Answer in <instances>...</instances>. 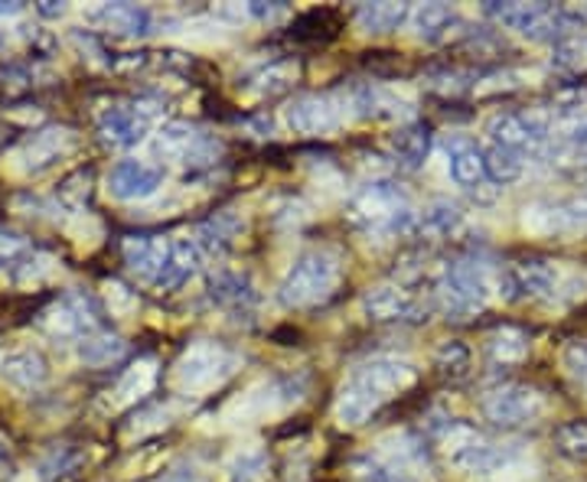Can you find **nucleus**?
Wrapping results in <instances>:
<instances>
[{
  "label": "nucleus",
  "instance_id": "nucleus-14",
  "mask_svg": "<svg viewBox=\"0 0 587 482\" xmlns=\"http://www.w3.org/2000/svg\"><path fill=\"white\" fill-rule=\"evenodd\" d=\"M105 187L121 202H141L163 187V170L153 163H145V160H121L111 167Z\"/></svg>",
  "mask_w": 587,
  "mask_h": 482
},
{
  "label": "nucleus",
  "instance_id": "nucleus-15",
  "mask_svg": "<svg viewBox=\"0 0 587 482\" xmlns=\"http://www.w3.org/2000/svg\"><path fill=\"white\" fill-rule=\"evenodd\" d=\"M98 134L108 147L128 150L150 134V114L141 104H115L98 118Z\"/></svg>",
  "mask_w": 587,
  "mask_h": 482
},
{
  "label": "nucleus",
  "instance_id": "nucleus-38",
  "mask_svg": "<svg viewBox=\"0 0 587 482\" xmlns=\"http://www.w3.org/2000/svg\"><path fill=\"white\" fill-rule=\"evenodd\" d=\"M294 76H297V69L288 66V62H275V66H265V69H258V72H251L248 79H245V92H255V96H275V92H281V89H288V82H291Z\"/></svg>",
  "mask_w": 587,
  "mask_h": 482
},
{
  "label": "nucleus",
  "instance_id": "nucleus-35",
  "mask_svg": "<svg viewBox=\"0 0 587 482\" xmlns=\"http://www.w3.org/2000/svg\"><path fill=\"white\" fill-rule=\"evenodd\" d=\"M435 369H438L444 379L450 382H464L474 369V352L467 342L460 339H450V342H440L438 352H435Z\"/></svg>",
  "mask_w": 587,
  "mask_h": 482
},
{
  "label": "nucleus",
  "instance_id": "nucleus-45",
  "mask_svg": "<svg viewBox=\"0 0 587 482\" xmlns=\"http://www.w3.org/2000/svg\"><path fill=\"white\" fill-rule=\"evenodd\" d=\"M30 86H33V79L27 69H20V66L0 69V92L3 96H23V92H30Z\"/></svg>",
  "mask_w": 587,
  "mask_h": 482
},
{
  "label": "nucleus",
  "instance_id": "nucleus-28",
  "mask_svg": "<svg viewBox=\"0 0 587 482\" xmlns=\"http://www.w3.org/2000/svg\"><path fill=\"white\" fill-rule=\"evenodd\" d=\"M389 150L395 163L405 170L425 167V160L431 153V128L428 124H401L389 138Z\"/></svg>",
  "mask_w": 587,
  "mask_h": 482
},
{
  "label": "nucleus",
  "instance_id": "nucleus-37",
  "mask_svg": "<svg viewBox=\"0 0 587 482\" xmlns=\"http://www.w3.org/2000/svg\"><path fill=\"white\" fill-rule=\"evenodd\" d=\"M551 66L568 76H585L587 72V33L565 37L551 47Z\"/></svg>",
  "mask_w": 587,
  "mask_h": 482
},
{
  "label": "nucleus",
  "instance_id": "nucleus-41",
  "mask_svg": "<svg viewBox=\"0 0 587 482\" xmlns=\"http://www.w3.org/2000/svg\"><path fill=\"white\" fill-rule=\"evenodd\" d=\"M150 385H153V362H141V365H135V369L125 372V379L115 388V401H118V404H128V401L147 394Z\"/></svg>",
  "mask_w": 587,
  "mask_h": 482
},
{
  "label": "nucleus",
  "instance_id": "nucleus-20",
  "mask_svg": "<svg viewBox=\"0 0 587 482\" xmlns=\"http://www.w3.org/2000/svg\"><path fill=\"white\" fill-rule=\"evenodd\" d=\"M3 385L17 391H37L49 382V362L40 349H13L0 359Z\"/></svg>",
  "mask_w": 587,
  "mask_h": 482
},
{
  "label": "nucleus",
  "instance_id": "nucleus-54",
  "mask_svg": "<svg viewBox=\"0 0 587 482\" xmlns=\"http://www.w3.org/2000/svg\"><path fill=\"white\" fill-rule=\"evenodd\" d=\"M0 359H3V355H0Z\"/></svg>",
  "mask_w": 587,
  "mask_h": 482
},
{
  "label": "nucleus",
  "instance_id": "nucleus-34",
  "mask_svg": "<svg viewBox=\"0 0 587 482\" xmlns=\"http://www.w3.org/2000/svg\"><path fill=\"white\" fill-rule=\"evenodd\" d=\"M484 167H487V180L499 183V187H509V183H516V180L526 173L523 153L496 144H489L487 150H484Z\"/></svg>",
  "mask_w": 587,
  "mask_h": 482
},
{
  "label": "nucleus",
  "instance_id": "nucleus-13",
  "mask_svg": "<svg viewBox=\"0 0 587 482\" xmlns=\"http://www.w3.org/2000/svg\"><path fill=\"white\" fill-rule=\"evenodd\" d=\"M487 134L496 147L523 153V150H538L548 141V124L538 118L536 111H499L489 121Z\"/></svg>",
  "mask_w": 587,
  "mask_h": 482
},
{
  "label": "nucleus",
  "instance_id": "nucleus-18",
  "mask_svg": "<svg viewBox=\"0 0 587 482\" xmlns=\"http://www.w3.org/2000/svg\"><path fill=\"white\" fill-rule=\"evenodd\" d=\"M76 144L72 131L66 128H47V131H37L27 144L20 147L17 160H20V170L23 173H47L56 163H62V157H69V150Z\"/></svg>",
  "mask_w": 587,
  "mask_h": 482
},
{
  "label": "nucleus",
  "instance_id": "nucleus-48",
  "mask_svg": "<svg viewBox=\"0 0 587 482\" xmlns=\"http://www.w3.org/2000/svg\"><path fill=\"white\" fill-rule=\"evenodd\" d=\"M23 248H27V241L20 239V235L0 229V264H3V261H13Z\"/></svg>",
  "mask_w": 587,
  "mask_h": 482
},
{
  "label": "nucleus",
  "instance_id": "nucleus-2",
  "mask_svg": "<svg viewBox=\"0 0 587 482\" xmlns=\"http://www.w3.org/2000/svg\"><path fill=\"white\" fill-rule=\"evenodd\" d=\"M349 219L376 235H415L418 229V212L408 205V195L401 193L389 180H376L369 187H362L349 202Z\"/></svg>",
  "mask_w": 587,
  "mask_h": 482
},
{
  "label": "nucleus",
  "instance_id": "nucleus-53",
  "mask_svg": "<svg viewBox=\"0 0 587 482\" xmlns=\"http://www.w3.org/2000/svg\"><path fill=\"white\" fill-rule=\"evenodd\" d=\"M3 43H7V37H3V33H0V49H3Z\"/></svg>",
  "mask_w": 587,
  "mask_h": 482
},
{
  "label": "nucleus",
  "instance_id": "nucleus-21",
  "mask_svg": "<svg viewBox=\"0 0 587 482\" xmlns=\"http://www.w3.org/2000/svg\"><path fill=\"white\" fill-rule=\"evenodd\" d=\"M121 254H125V264L147 281L153 284L157 274L163 271L167 264V254H170V239H160V235H131L121 244Z\"/></svg>",
  "mask_w": 587,
  "mask_h": 482
},
{
  "label": "nucleus",
  "instance_id": "nucleus-3",
  "mask_svg": "<svg viewBox=\"0 0 587 482\" xmlns=\"http://www.w3.org/2000/svg\"><path fill=\"white\" fill-rule=\"evenodd\" d=\"M342 278V261L334 248H310L304 251L281 281L278 297L291 310H307L324 303Z\"/></svg>",
  "mask_w": 587,
  "mask_h": 482
},
{
  "label": "nucleus",
  "instance_id": "nucleus-51",
  "mask_svg": "<svg viewBox=\"0 0 587 482\" xmlns=\"http://www.w3.org/2000/svg\"><path fill=\"white\" fill-rule=\"evenodd\" d=\"M575 147H578V150L587 157V121L578 128V131H575Z\"/></svg>",
  "mask_w": 587,
  "mask_h": 482
},
{
  "label": "nucleus",
  "instance_id": "nucleus-8",
  "mask_svg": "<svg viewBox=\"0 0 587 482\" xmlns=\"http://www.w3.org/2000/svg\"><path fill=\"white\" fill-rule=\"evenodd\" d=\"M558 268L551 261H541V258H523V261H513L506 264L499 274H496V293L506 300V303H533V300H548L555 297L558 290Z\"/></svg>",
  "mask_w": 587,
  "mask_h": 482
},
{
  "label": "nucleus",
  "instance_id": "nucleus-25",
  "mask_svg": "<svg viewBox=\"0 0 587 482\" xmlns=\"http://www.w3.org/2000/svg\"><path fill=\"white\" fill-rule=\"evenodd\" d=\"M209 300L222 310H232V313H245L258 303V290L251 284L248 274L239 271H219L212 281H209Z\"/></svg>",
  "mask_w": 587,
  "mask_h": 482
},
{
  "label": "nucleus",
  "instance_id": "nucleus-9",
  "mask_svg": "<svg viewBox=\"0 0 587 482\" xmlns=\"http://www.w3.org/2000/svg\"><path fill=\"white\" fill-rule=\"evenodd\" d=\"M484 414L496 428H526L545 414V394L533 385L506 382L484 398Z\"/></svg>",
  "mask_w": 587,
  "mask_h": 482
},
{
  "label": "nucleus",
  "instance_id": "nucleus-12",
  "mask_svg": "<svg viewBox=\"0 0 587 482\" xmlns=\"http://www.w3.org/2000/svg\"><path fill=\"white\" fill-rule=\"evenodd\" d=\"M362 313L372 323H421L428 320V303L398 284H382L362 297Z\"/></svg>",
  "mask_w": 587,
  "mask_h": 482
},
{
  "label": "nucleus",
  "instance_id": "nucleus-4",
  "mask_svg": "<svg viewBox=\"0 0 587 482\" xmlns=\"http://www.w3.org/2000/svg\"><path fill=\"white\" fill-rule=\"evenodd\" d=\"M493 290L496 281L480 261H454L440 274L438 297L447 320H470L487 310Z\"/></svg>",
  "mask_w": 587,
  "mask_h": 482
},
{
  "label": "nucleus",
  "instance_id": "nucleus-23",
  "mask_svg": "<svg viewBox=\"0 0 587 482\" xmlns=\"http://www.w3.org/2000/svg\"><path fill=\"white\" fill-rule=\"evenodd\" d=\"M202 264V251L190 235H180V239H170V254H167V264L163 271L157 274L153 288L157 290H177L183 288Z\"/></svg>",
  "mask_w": 587,
  "mask_h": 482
},
{
  "label": "nucleus",
  "instance_id": "nucleus-16",
  "mask_svg": "<svg viewBox=\"0 0 587 482\" xmlns=\"http://www.w3.org/2000/svg\"><path fill=\"white\" fill-rule=\"evenodd\" d=\"M43 323H47L56 337H72L79 342V339L89 337V333H98L96 303L86 293H66L52 310H47Z\"/></svg>",
  "mask_w": 587,
  "mask_h": 482
},
{
  "label": "nucleus",
  "instance_id": "nucleus-50",
  "mask_svg": "<svg viewBox=\"0 0 587 482\" xmlns=\"http://www.w3.org/2000/svg\"><path fill=\"white\" fill-rule=\"evenodd\" d=\"M37 10H40L43 17H62V13H66V3H52V0H47V3H40Z\"/></svg>",
  "mask_w": 587,
  "mask_h": 482
},
{
  "label": "nucleus",
  "instance_id": "nucleus-52",
  "mask_svg": "<svg viewBox=\"0 0 587 482\" xmlns=\"http://www.w3.org/2000/svg\"><path fill=\"white\" fill-rule=\"evenodd\" d=\"M23 3H0V17H20Z\"/></svg>",
  "mask_w": 587,
  "mask_h": 482
},
{
  "label": "nucleus",
  "instance_id": "nucleus-29",
  "mask_svg": "<svg viewBox=\"0 0 587 482\" xmlns=\"http://www.w3.org/2000/svg\"><path fill=\"white\" fill-rule=\"evenodd\" d=\"M349 108L359 118H398L401 111H408V104L395 92L372 86V82H362L349 92Z\"/></svg>",
  "mask_w": 587,
  "mask_h": 482
},
{
  "label": "nucleus",
  "instance_id": "nucleus-39",
  "mask_svg": "<svg viewBox=\"0 0 587 482\" xmlns=\"http://www.w3.org/2000/svg\"><path fill=\"white\" fill-rule=\"evenodd\" d=\"M229 482H268V456L265 450L251 446L232 456V463L226 466Z\"/></svg>",
  "mask_w": 587,
  "mask_h": 482
},
{
  "label": "nucleus",
  "instance_id": "nucleus-32",
  "mask_svg": "<svg viewBox=\"0 0 587 482\" xmlns=\"http://www.w3.org/2000/svg\"><path fill=\"white\" fill-rule=\"evenodd\" d=\"M408 17H411L408 3H362L356 10V27L369 37H382L398 30Z\"/></svg>",
  "mask_w": 587,
  "mask_h": 482
},
{
  "label": "nucleus",
  "instance_id": "nucleus-7",
  "mask_svg": "<svg viewBox=\"0 0 587 482\" xmlns=\"http://www.w3.org/2000/svg\"><path fill=\"white\" fill-rule=\"evenodd\" d=\"M391 443L356 463L359 476L366 482H428L421 446L408 436H391Z\"/></svg>",
  "mask_w": 587,
  "mask_h": 482
},
{
  "label": "nucleus",
  "instance_id": "nucleus-27",
  "mask_svg": "<svg viewBox=\"0 0 587 482\" xmlns=\"http://www.w3.org/2000/svg\"><path fill=\"white\" fill-rule=\"evenodd\" d=\"M464 229H467V215L460 212V205L447 202V199H438V202H431V205H425L418 212L415 235H425V239H457Z\"/></svg>",
  "mask_w": 587,
  "mask_h": 482
},
{
  "label": "nucleus",
  "instance_id": "nucleus-43",
  "mask_svg": "<svg viewBox=\"0 0 587 482\" xmlns=\"http://www.w3.org/2000/svg\"><path fill=\"white\" fill-rule=\"evenodd\" d=\"M105 300H108V307H111L115 317H128V313L138 310V297H135V290H128L125 284H118V281L105 284Z\"/></svg>",
  "mask_w": 587,
  "mask_h": 482
},
{
  "label": "nucleus",
  "instance_id": "nucleus-36",
  "mask_svg": "<svg viewBox=\"0 0 587 482\" xmlns=\"http://www.w3.org/2000/svg\"><path fill=\"white\" fill-rule=\"evenodd\" d=\"M196 141H199V134H196L190 124L170 121V124H163V128L157 131L153 150H157L160 157H170V160H187Z\"/></svg>",
  "mask_w": 587,
  "mask_h": 482
},
{
  "label": "nucleus",
  "instance_id": "nucleus-1",
  "mask_svg": "<svg viewBox=\"0 0 587 482\" xmlns=\"http://www.w3.org/2000/svg\"><path fill=\"white\" fill-rule=\"evenodd\" d=\"M484 13L506 30H516L519 37L533 43H558L565 37H575L587 27V7H561V3H516V0H489Z\"/></svg>",
  "mask_w": 587,
  "mask_h": 482
},
{
  "label": "nucleus",
  "instance_id": "nucleus-33",
  "mask_svg": "<svg viewBox=\"0 0 587 482\" xmlns=\"http://www.w3.org/2000/svg\"><path fill=\"white\" fill-rule=\"evenodd\" d=\"M529 337L519 327H499L487 337V355L496 365H519L529 355Z\"/></svg>",
  "mask_w": 587,
  "mask_h": 482
},
{
  "label": "nucleus",
  "instance_id": "nucleus-5",
  "mask_svg": "<svg viewBox=\"0 0 587 482\" xmlns=\"http://www.w3.org/2000/svg\"><path fill=\"white\" fill-rule=\"evenodd\" d=\"M236 355L219 345V342H193L173 365V382L187 394H206L212 388H219L232 372H236Z\"/></svg>",
  "mask_w": 587,
  "mask_h": 482
},
{
  "label": "nucleus",
  "instance_id": "nucleus-44",
  "mask_svg": "<svg viewBox=\"0 0 587 482\" xmlns=\"http://www.w3.org/2000/svg\"><path fill=\"white\" fill-rule=\"evenodd\" d=\"M49 271H52V258H49V254H33V258H27V261H17L13 278H17L20 284H30V281H43V278H49Z\"/></svg>",
  "mask_w": 587,
  "mask_h": 482
},
{
  "label": "nucleus",
  "instance_id": "nucleus-22",
  "mask_svg": "<svg viewBox=\"0 0 587 482\" xmlns=\"http://www.w3.org/2000/svg\"><path fill=\"white\" fill-rule=\"evenodd\" d=\"M447 170L454 177L457 187L464 190H480L487 180V167H484V150L474 144L470 138H450L447 141Z\"/></svg>",
  "mask_w": 587,
  "mask_h": 482
},
{
  "label": "nucleus",
  "instance_id": "nucleus-31",
  "mask_svg": "<svg viewBox=\"0 0 587 482\" xmlns=\"http://www.w3.org/2000/svg\"><path fill=\"white\" fill-rule=\"evenodd\" d=\"M300 401V388L285 379H275V382H265L261 388H255L245 401V408L255 414V418H271L285 408H291Z\"/></svg>",
  "mask_w": 587,
  "mask_h": 482
},
{
  "label": "nucleus",
  "instance_id": "nucleus-11",
  "mask_svg": "<svg viewBox=\"0 0 587 482\" xmlns=\"http://www.w3.org/2000/svg\"><path fill=\"white\" fill-rule=\"evenodd\" d=\"M285 121L294 134L304 138H330L342 128V108L330 96H300L285 108Z\"/></svg>",
  "mask_w": 587,
  "mask_h": 482
},
{
  "label": "nucleus",
  "instance_id": "nucleus-10",
  "mask_svg": "<svg viewBox=\"0 0 587 482\" xmlns=\"http://www.w3.org/2000/svg\"><path fill=\"white\" fill-rule=\"evenodd\" d=\"M523 229L538 239H581L587 235V195L555 202V205H533L523 215Z\"/></svg>",
  "mask_w": 587,
  "mask_h": 482
},
{
  "label": "nucleus",
  "instance_id": "nucleus-17",
  "mask_svg": "<svg viewBox=\"0 0 587 482\" xmlns=\"http://www.w3.org/2000/svg\"><path fill=\"white\" fill-rule=\"evenodd\" d=\"M86 20L115 37H147L153 30V13L138 3H98L86 10Z\"/></svg>",
  "mask_w": 587,
  "mask_h": 482
},
{
  "label": "nucleus",
  "instance_id": "nucleus-30",
  "mask_svg": "<svg viewBox=\"0 0 587 482\" xmlns=\"http://www.w3.org/2000/svg\"><path fill=\"white\" fill-rule=\"evenodd\" d=\"M76 355L89 369H108V365H118L128 355V342L121 337H115V333L98 330V333H89V337H82L76 342Z\"/></svg>",
  "mask_w": 587,
  "mask_h": 482
},
{
  "label": "nucleus",
  "instance_id": "nucleus-49",
  "mask_svg": "<svg viewBox=\"0 0 587 482\" xmlns=\"http://www.w3.org/2000/svg\"><path fill=\"white\" fill-rule=\"evenodd\" d=\"M7 473H10V443L0 436V480H3Z\"/></svg>",
  "mask_w": 587,
  "mask_h": 482
},
{
  "label": "nucleus",
  "instance_id": "nucleus-24",
  "mask_svg": "<svg viewBox=\"0 0 587 482\" xmlns=\"http://www.w3.org/2000/svg\"><path fill=\"white\" fill-rule=\"evenodd\" d=\"M408 20L415 27V37L425 40V43H444L464 27L460 13L454 7H447V3H421V7L411 10Z\"/></svg>",
  "mask_w": 587,
  "mask_h": 482
},
{
  "label": "nucleus",
  "instance_id": "nucleus-6",
  "mask_svg": "<svg viewBox=\"0 0 587 482\" xmlns=\"http://www.w3.org/2000/svg\"><path fill=\"white\" fill-rule=\"evenodd\" d=\"M444 443H447L450 463L460 473H467V476H493V473H499V470H506L513 463L509 446L487 443L484 436L477 434L474 428H467V424H450L447 434H444Z\"/></svg>",
  "mask_w": 587,
  "mask_h": 482
},
{
  "label": "nucleus",
  "instance_id": "nucleus-40",
  "mask_svg": "<svg viewBox=\"0 0 587 482\" xmlns=\"http://www.w3.org/2000/svg\"><path fill=\"white\" fill-rule=\"evenodd\" d=\"M555 450L568 460H587V421H565L555 431Z\"/></svg>",
  "mask_w": 587,
  "mask_h": 482
},
{
  "label": "nucleus",
  "instance_id": "nucleus-47",
  "mask_svg": "<svg viewBox=\"0 0 587 482\" xmlns=\"http://www.w3.org/2000/svg\"><path fill=\"white\" fill-rule=\"evenodd\" d=\"M157 482H209V480H206V473H199V470L190 466V463H180V466L167 470Z\"/></svg>",
  "mask_w": 587,
  "mask_h": 482
},
{
  "label": "nucleus",
  "instance_id": "nucleus-46",
  "mask_svg": "<svg viewBox=\"0 0 587 482\" xmlns=\"http://www.w3.org/2000/svg\"><path fill=\"white\" fill-rule=\"evenodd\" d=\"M285 13H288L285 3H261V0H251V3H245L242 7V17H248V20H261V23H271V20H278V17H285Z\"/></svg>",
  "mask_w": 587,
  "mask_h": 482
},
{
  "label": "nucleus",
  "instance_id": "nucleus-42",
  "mask_svg": "<svg viewBox=\"0 0 587 482\" xmlns=\"http://www.w3.org/2000/svg\"><path fill=\"white\" fill-rule=\"evenodd\" d=\"M561 369L571 382L587 385V339H571L561 349Z\"/></svg>",
  "mask_w": 587,
  "mask_h": 482
},
{
  "label": "nucleus",
  "instance_id": "nucleus-19",
  "mask_svg": "<svg viewBox=\"0 0 587 482\" xmlns=\"http://www.w3.org/2000/svg\"><path fill=\"white\" fill-rule=\"evenodd\" d=\"M389 398L379 391V388L372 385V382H366L359 372L340 388V398H337V421H340L342 428H362L382 404H386Z\"/></svg>",
  "mask_w": 587,
  "mask_h": 482
},
{
  "label": "nucleus",
  "instance_id": "nucleus-26",
  "mask_svg": "<svg viewBox=\"0 0 587 482\" xmlns=\"http://www.w3.org/2000/svg\"><path fill=\"white\" fill-rule=\"evenodd\" d=\"M356 372H359L366 382H372V385L379 388L386 398L398 394V391H405V388H411V382H415V365L405 362V359H395V355L369 359V362L359 365Z\"/></svg>",
  "mask_w": 587,
  "mask_h": 482
}]
</instances>
